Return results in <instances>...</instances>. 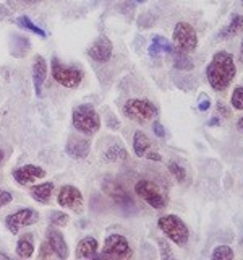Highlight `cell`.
<instances>
[{
	"mask_svg": "<svg viewBox=\"0 0 243 260\" xmlns=\"http://www.w3.org/2000/svg\"><path fill=\"white\" fill-rule=\"evenodd\" d=\"M235 73H237V69H235L233 57L227 51H217L206 67L209 85L217 91H222L232 83Z\"/></svg>",
	"mask_w": 243,
	"mask_h": 260,
	"instance_id": "obj_1",
	"label": "cell"
},
{
	"mask_svg": "<svg viewBox=\"0 0 243 260\" xmlns=\"http://www.w3.org/2000/svg\"><path fill=\"white\" fill-rule=\"evenodd\" d=\"M71 122H73V127H75L79 134H85V135H94L97 130L101 128L99 114H97L93 106H89V104H81L78 108L73 109Z\"/></svg>",
	"mask_w": 243,
	"mask_h": 260,
	"instance_id": "obj_2",
	"label": "cell"
},
{
	"mask_svg": "<svg viewBox=\"0 0 243 260\" xmlns=\"http://www.w3.org/2000/svg\"><path fill=\"white\" fill-rule=\"evenodd\" d=\"M157 226L170 241H174L177 244V246H185V244L188 242L190 231H188V228H186V224L177 215L160 216Z\"/></svg>",
	"mask_w": 243,
	"mask_h": 260,
	"instance_id": "obj_3",
	"label": "cell"
},
{
	"mask_svg": "<svg viewBox=\"0 0 243 260\" xmlns=\"http://www.w3.org/2000/svg\"><path fill=\"white\" fill-rule=\"evenodd\" d=\"M133 257V250L130 242L122 234H110L105 238L102 254H97V258H113V260H127Z\"/></svg>",
	"mask_w": 243,
	"mask_h": 260,
	"instance_id": "obj_4",
	"label": "cell"
},
{
	"mask_svg": "<svg viewBox=\"0 0 243 260\" xmlns=\"http://www.w3.org/2000/svg\"><path fill=\"white\" fill-rule=\"evenodd\" d=\"M135 193L138 197H141L149 207L156 208V210H162L167 205V199L164 192L159 189V185L152 181H148V179H141L135 184Z\"/></svg>",
	"mask_w": 243,
	"mask_h": 260,
	"instance_id": "obj_5",
	"label": "cell"
},
{
	"mask_svg": "<svg viewBox=\"0 0 243 260\" xmlns=\"http://www.w3.org/2000/svg\"><path fill=\"white\" fill-rule=\"evenodd\" d=\"M52 77L57 83H60L65 88H78L83 81V72L76 67H65V65L54 57L52 62Z\"/></svg>",
	"mask_w": 243,
	"mask_h": 260,
	"instance_id": "obj_6",
	"label": "cell"
},
{
	"mask_svg": "<svg viewBox=\"0 0 243 260\" xmlns=\"http://www.w3.org/2000/svg\"><path fill=\"white\" fill-rule=\"evenodd\" d=\"M124 112L128 119H132L135 122H146L151 120L152 117L157 116V108L156 104H152L148 100H128L124 106Z\"/></svg>",
	"mask_w": 243,
	"mask_h": 260,
	"instance_id": "obj_7",
	"label": "cell"
},
{
	"mask_svg": "<svg viewBox=\"0 0 243 260\" xmlns=\"http://www.w3.org/2000/svg\"><path fill=\"white\" fill-rule=\"evenodd\" d=\"M172 39H174L177 51H182V52H191L198 46L196 31H194V28L190 23H185V21L175 24Z\"/></svg>",
	"mask_w": 243,
	"mask_h": 260,
	"instance_id": "obj_8",
	"label": "cell"
},
{
	"mask_svg": "<svg viewBox=\"0 0 243 260\" xmlns=\"http://www.w3.org/2000/svg\"><path fill=\"white\" fill-rule=\"evenodd\" d=\"M39 219V213L32 208H21L5 218V226L12 234H18L21 228L34 224Z\"/></svg>",
	"mask_w": 243,
	"mask_h": 260,
	"instance_id": "obj_9",
	"label": "cell"
},
{
	"mask_svg": "<svg viewBox=\"0 0 243 260\" xmlns=\"http://www.w3.org/2000/svg\"><path fill=\"white\" fill-rule=\"evenodd\" d=\"M57 202L59 205L63 208H70L73 211H81L85 205V199H83V193L75 185H70V184H65L60 187L59 195H57Z\"/></svg>",
	"mask_w": 243,
	"mask_h": 260,
	"instance_id": "obj_10",
	"label": "cell"
},
{
	"mask_svg": "<svg viewBox=\"0 0 243 260\" xmlns=\"http://www.w3.org/2000/svg\"><path fill=\"white\" fill-rule=\"evenodd\" d=\"M102 190H104V193H107L109 197L120 207L127 208V207L133 205V200L128 195V192L124 189V185L118 184L117 181H113V179H110V177L104 179V181H102Z\"/></svg>",
	"mask_w": 243,
	"mask_h": 260,
	"instance_id": "obj_11",
	"label": "cell"
},
{
	"mask_svg": "<svg viewBox=\"0 0 243 260\" xmlns=\"http://www.w3.org/2000/svg\"><path fill=\"white\" fill-rule=\"evenodd\" d=\"M46 171L39 166H34V165H26V166H20L13 169V179L20 185H28V184H32L37 179H44L46 177Z\"/></svg>",
	"mask_w": 243,
	"mask_h": 260,
	"instance_id": "obj_12",
	"label": "cell"
},
{
	"mask_svg": "<svg viewBox=\"0 0 243 260\" xmlns=\"http://www.w3.org/2000/svg\"><path fill=\"white\" fill-rule=\"evenodd\" d=\"M112 52H113V46L110 43V39L105 36L97 38L88 49V55L96 62H107L112 57Z\"/></svg>",
	"mask_w": 243,
	"mask_h": 260,
	"instance_id": "obj_13",
	"label": "cell"
},
{
	"mask_svg": "<svg viewBox=\"0 0 243 260\" xmlns=\"http://www.w3.org/2000/svg\"><path fill=\"white\" fill-rule=\"evenodd\" d=\"M46 241L51 244L52 250L55 252V257H59L62 260L68 258V246H67V241H65L63 234L55 230V228H47L46 231Z\"/></svg>",
	"mask_w": 243,
	"mask_h": 260,
	"instance_id": "obj_14",
	"label": "cell"
},
{
	"mask_svg": "<svg viewBox=\"0 0 243 260\" xmlns=\"http://www.w3.org/2000/svg\"><path fill=\"white\" fill-rule=\"evenodd\" d=\"M67 153L68 156H71L73 159H85L89 150H91V142L86 140V138H79V137H70L68 138V143H67Z\"/></svg>",
	"mask_w": 243,
	"mask_h": 260,
	"instance_id": "obj_15",
	"label": "cell"
},
{
	"mask_svg": "<svg viewBox=\"0 0 243 260\" xmlns=\"http://www.w3.org/2000/svg\"><path fill=\"white\" fill-rule=\"evenodd\" d=\"M47 77V62L43 55H36L32 62V83H34V91L37 96L43 93V85Z\"/></svg>",
	"mask_w": 243,
	"mask_h": 260,
	"instance_id": "obj_16",
	"label": "cell"
},
{
	"mask_svg": "<svg viewBox=\"0 0 243 260\" xmlns=\"http://www.w3.org/2000/svg\"><path fill=\"white\" fill-rule=\"evenodd\" d=\"M97 249H99L97 239L86 236L76 246V258H97Z\"/></svg>",
	"mask_w": 243,
	"mask_h": 260,
	"instance_id": "obj_17",
	"label": "cell"
},
{
	"mask_svg": "<svg viewBox=\"0 0 243 260\" xmlns=\"http://www.w3.org/2000/svg\"><path fill=\"white\" fill-rule=\"evenodd\" d=\"M52 190H54V182H43V184L32 185L29 189V195L32 197V200H36L39 203H49Z\"/></svg>",
	"mask_w": 243,
	"mask_h": 260,
	"instance_id": "obj_18",
	"label": "cell"
},
{
	"mask_svg": "<svg viewBox=\"0 0 243 260\" xmlns=\"http://www.w3.org/2000/svg\"><path fill=\"white\" fill-rule=\"evenodd\" d=\"M34 254V238L31 233H26L16 242V255L21 258H29Z\"/></svg>",
	"mask_w": 243,
	"mask_h": 260,
	"instance_id": "obj_19",
	"label": "cell"
},
{
	"mask_svg": "<svg viewBox=\"0 0 243 260\" xmlns=\"http://www.w3.org/2000/svg\"><path fill=\"white\" fill-rule=\"evenodd\" d=\"M149 146H151L149 137L146 135L144 132H141V130H136L135 135H133V151H135L136 156L143 158L144 154L148 153Z\"/></svg>",
	"mask_w": 243,
	"mask_h": 260,
	"instance_id": "obj_20",
	"label": "cell"
},
{
	"mask_svg": "<svg viewBox=\"0 0 243 260\" xmlns=\"http://www.w3.org/2000/svg\"><path fill=\"white\" fill-rule=\"evenodd\" d=\"M174 65L178 70H191L193 69V60L190 59L186 52L182 51H174Z\"/></svg>",
	"mask_w": 243,
	"mask_h": 260,
	"instance_id": "obj_21",
	"label": "cell"
},
{
	"mask_svg": "<svg viewBox=\"0 0 243 260\" xmlns=\"http://www.w3.org/2000/svg\"><path fill=\"white\" fill-rule=\"evenodd\" d=\"M243 31V16L241 15H233V18L230 20L229 26L225 28V31L222 32L224 38H229V36H235L238 32Z\"/></svg>",
	"mask_w": 243,
	"mask_h": 260,
	"instance_id": "obj_22",
	"label": "cell"
},
{
	"mask_svg": "<svg viewBox=\"0 0 243 260\" xmlns=\"http://www.w3.org/2000/svg\"><path fill=\"white\" fill-rule=\"evenodd\" d=\"M104 158L107 159V161H113V162H117V161H125L128 158V153L125 148H122V146H117V145H113L110 146V148L104 153Z\"/></svg>",
	"mask_w": 243,
	"mask_h": 260,
	"instance_id": "obj_23",
	"label": "cell"
},
{
	"mask_svg": "<svg viewBox=\"0 0 243 260\" xmlns=\"http://www.w3.org/2000/svg\"><path fill=\"white\" fill-rule=\"evenodd\" d=\"M16 23L20 24V26H23V28H26V29H29L31 32H34V35H37V36H40V38H46L47 35H46V31L43 29V28H39V26H36L34 23H32L28 16H20L18 20H16Z\"/></svg>",
	"mask_w": 243,
	"mask_h": 260,
	"instance_id": "obj_24",
	"label": "cell"
},
{
	"mask_svg": "<svg viewBox=\"0 0 243 260\" xmlns=\"http://www.w3.org/2000/svg\"><path fill=\"white\" fill-rule=\"evenodd\" d=\"M49 219H51L52 226H59V228H63V226H67V224H68V221H70V216H68L67 213H63V211L55 210V211H52L51 215H49Z\"/></svg>",
	"mask_w": 243,
	"mask_h": 260,
	"instance_id": "obj_25",
	"label": "cell"
},
{
	"mask_svg": "<svg viewBox=\"0 0 243 260\" xmlns=\"http://www.w3.org/2000/svg\"><path fill=\"white\" fill-rule=\"evenodd\" d=\"M211 257L213 260H230L233 258V250L229 246H217Z\"/></svg>",
	"mask_w": 243,
	"mask_h": 260,
	"instance_id": "obj_26",
	"label": "cell"
},
{
	"mask_svg": "<svg viewBox=\"0 0 243 260\" xmlns=\"http://www.w3.org/2000/svg\"><path fill=\"white\" fill-rule=\"evenodd\" d=\"M230 103H232V108L233 109L243 111V86H237V88L233 89L232 98H230Z\"/></svg>",
	"mask_w": 243,
	"mask_h": 260,
	"instance_id": "obj_27",
	"label": "cell"
},
{
	"mask_svg": "<svg viewBox=\"0 0 243 260\" xmlns=\"http://www.w3.org/2000/svg\"><path fill=\"white\" fill-rule=\"evenodd\" d=\"M169 171L174 174V177L177 179L178 182H183L185 179H186V171L180 165H178L177 161H170L169 162Z\"/></svg>",
	"mask_w": 243,
	"mask_h": 260,
	"instance_id": "obj_28",
	"label": "cell"
},
{
	"mask_svg": "<svg viewBox=\"0 0 243 260\" xmlns=\"http://www.w3.org/2000/svg\"><path fill=\"white\" fill-rule=\"evenodd\" d=\"M152 43L154 44H157L159 47H160V51H164V52H167V54H174V47H172V44L169 43V41L164 38V36H154L152 38Z\"/></svg>",
	"mask_w": 243,
	"mask_h": 260,
	"instance_id": "obj_29",
	"label": "cell"
},
{
	"mask_svg": "<svg viewBox=\"0 0 243 260\" xmlns=\"http://www.w3.org/2000/svg\"><path fill=\"white\" fill-rule=\"evenodd\" d=\"M54 255H55V252L52 250L51 244H49L47 241H44L43 244H40V247H39V258H40V260L52 258Z\"/></svg>",
	"mask_w": 243,
	"mask_h": 260,
	"instance_id": "obj_30",
	"label": "cell"
},
{
	"mask_svg": "<svg viewBox=\"0 0 243 260\" xmlns=\"http://www.w3.org/2000/svg\"><path fill=\"white\" fill-rule=\"evenodd\" d=\"M12 202H13V195L8 192V190L0 189V208L7 207L8 203H12Z\"/></svg>",
	"mask_w": 243,
	"mask_h": 260,
	"instance_id": "obj_31",
	"label": "cell"
},
{
	"mask_svg": "<svg viewBox=\"0 0 243 260\" xmlns=\"http://www.w3.org/2000/svg\"><path fill=\"white\" fill-rule=\"evenodd\" d=\"M159 246H160V252H162V258H167V257H172V252H170V249L167 247V244L164 239H159Z\"/></svg>",
	"mask_w": 243,
	"mask_h": 260,
	"instance_id": "obj_32",
	"label": "cell"
},
{
	"mask_svg": "<svg viewBox=\"0 0 243 260\" xmlns=\"http://www.w3.org/2000/svg\"><path fill=\"white\" fill-rule=\"evenodd\" d=\"M152 130H154V134H156L159 138H164L166 137V128L162 127L160 122H154V124H152Z\"/></svg>",
	"mask_w": 243,
	"mask_h": 260,
	"instance_id": "obj_33",
	"label": "cell"
},
{
	"mask_svg": "<svg viewBox=\"0 0 243 260\" xmlns=\"http://www.w3.org/2000/svg\"><path fill=\"white\" fill-rule=\"evenodd\" d=\"M209 108H211V101H209V98H202L201 103H199V106H198V109L205 112V111H208Z\"/></svg>",
	"mask_w": 243,
	"mask_h": 260,
	"instance_id": "obj_34",
	"label": "cell"
},
{
	"mask_svg": "<svg viewBox=\"0 0 243 260\" xmlns=\"http://www.w3.org/2000/svg\"><path fill=\"white\" fill-rule=\"evenodd\" d=\"M148 51H149V54L154 57V55H159V52H160V47H159L157 44H154V43H152V44L149 46Z\"/></svg>",
	"mask_w": 243,
	"mask_h": 260,
	"instance_id": "obj_35",
	"label": "cell"
},
{
	"mask_svg": "<svg viewBox=\"0 0 243 260\" xmlns=\"http://www.w3.org/2000/svg\"><path fill=\"white\" fill-rule=\"evenodd\" d=\"M144 158H148V159H152V161H160L162 158H160V154L159 153H146L144 154Z\"/></svg>",
	"mask_w": 243,
	"mask_h": 260,
	"instance_id": "obj_36",
	"label": "cell"
},
{
	"mask_svg": "<svg viewBox=\"0 0 243 260\" xmlns=\"http://www.w3.org/2000/svg\"><path fill=\"white\" fill-rule=\"evenodd\" d=\"M217 112H219V114H222L224 117L229 116V111H227V109L224 108V104H222V103H219V104H217Z\"/></svg>",
	"mask_w": 243,
	"mask_h": 260,
	"instance_id": "obj_37",
	"label": "cell"
},
{
	"mask_svg": "<svg viewBox=\"0 0 243 260\" xmlns=\"http://www.w3.org/2000/svg\"><path fill=\"white\" fill-rule=\"evenodd\" d=\"M237 127H238V130H241V132H243V116L238 119V122H237Z\"/></svg>",
	"mask_w": 243,
	"mask_h": 260,
	"instance_id": "obj_38",
	"label": "cell"
},
{
	"mask_svg": "<svg viewBox=\"0 0 243 260\" xmlns=\"http://www.w3.org/2000/svg\"><path fill=\"white\" fill-rule=\"evenodd\" d=\"M216 124H219V117L217 116H214V119L209 122V125H216Z\"/></svg>",
	"mask_w": 243,
	"mask_h": 260,
	"instance_id": "obj_39",
	"label": "cell"
},
{
	"mask_svg": "<svg viewBox=\"0 0 243 260\" xmlns=\"http://www.w3.org/2000/svg\"><path fill=\"white\" fill-rule=\"evenodd\" d=\"M24 4H29V5H32V4H37V2H40V0H23Z\"/></svg>",
	"mask_w": 243,
	"mask_h": 260,
	"instance_id": "obj_40",
	"label": "cell"
},
{
	"mask_svg": "<svg viewBox=\"0 0 243 260\" xmlns=\"http://www.w3.org/2000/svg\"><path fill=\"white\" fill-rule=\"evenodd\" d=\"M2 161H4V151L0 150V162H2Z\"/></svg>",
	"mask_w": 243,
	"mask_h": 260,
	"instance_id": "obj_41",
	"label": "cell"
},
{
	"mask_svg": "<svg viewBox=\"0 0 243 260\" xmlns=\"http://www.w3.org/2000/svg\"><path fill=\"white\" fill-rule=\"evenodd\" d=\"M138 4H144V2H148V0H136Z\"/></svg>",
	"mask_w": 243,
	"mask_h": 260,
	"instance_id": "obj_42",
	"label": "cell"
},
{
	"mask_svg": "<svg viewBox=\"0 0 243 260\" xmlns=\"http://www.w3.org/2000/svg\"><path fill=\"white\" fill-rule=\"evenodd\" d=\"M241 59H243V41H241Z\"/></svg>",
	"mask_w": 243,
	"mask_h": 260,
	"instance_id": "obj_43",
	"label": "cell"
},
{
	"mask_svg": "<svg viewBox=\"0 0 243 260\" xmlns=\"http://www.w3.org/2000/svg\"><path fill=\"white\" fill-rule=\"evenodd\" d=\"M241 4H243V0H241Z\"/></svg>",
	"mask_w": 243,
	"mask_h": 260,
	"instance_id": "obj_44",
	"label": "cell"
}]
</instances>
